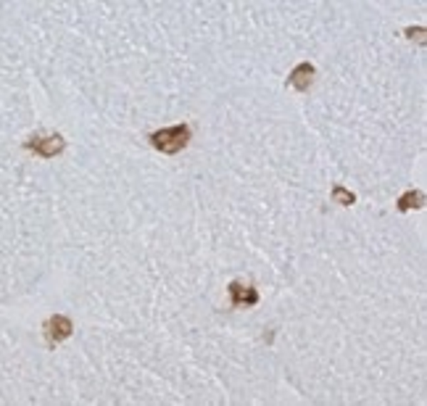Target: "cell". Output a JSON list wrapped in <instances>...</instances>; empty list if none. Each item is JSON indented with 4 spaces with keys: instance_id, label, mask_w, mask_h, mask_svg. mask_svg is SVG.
<instances>
[{
    "instance_id": "3957f363",
    "label": "cell",
    "mask_w": 427,
    "mask_h": 406,
    "mask_svg": "<svg viewBox=\"0 0 427 406\" xmlns=\"http://www.w3.org/2000/svg\"><path fill=\"white\" fill-rule=\"evenodd\" d=\"M71 333H74V322L69 317H63V314H53L51 320L45 322V340H48L51 348L63 343L66 338H71Z\"/></svg>"
},
{
    "instance_id": "52a82bcc",
    "label": "cell",
    "mask_w": 427,
    "mask_h": 406,
    "mask_svg": "<svg viewBox=\"0 0 427 406\" xmlns=\"http://www.w3.org/2000/svg\"><path fill=\"white\" fill-rule=\"evenodd\" d=\"M332 201L340 203V206H354V203H356V196L351 191H346L343 185H332Z\"/></svg>"
},
{
    "instance_id": "6da1fadb",
    "label": "cell",
    "mask_w": 427,
    "mask_h": 406,
    "mask_svg": "<svg viewBox=\"0 0 427 406\" xmlns=\"http://www.w3.org/2000/svg\"><path fill=\"white\" fill-rule=\"evenodd\" d=\"M150 146L161 151L166 156H175L180 151L187 148V143L192 140V130L190 124H177V127H164V130H158L150 135Z\"/></svg>"
},
{
    "instance_id": "277c9868",
    "label": "cell",
    "mask_w": 427,
    "mask_h": 406,
    "mask_svg": "<svg viewBox=\"0 0 427 406\" xmlns=\"http://www.w3.org/2000/svg\"><path fill=\"white\" fill-rule=\"evenodd\" d=\"M230 303L235 306V309H248V306H256L259 303V293H256V288H251L248 283H243V280H232L230 283Z\"/></svg>"
},
{
    "instance_id": "ba28073f",
    "label": "cell",
    "mask_w": 427,
    "mask_h": 406,
    "mask_svg": "<svg viewBox=\"0 0 427 406\" xmlns=\"http://www.w3.org/2000/svg\"><path fill=\"white\" fill-rule=\"evenodd\" d=\"M406 37H411V40H414V37H417V40H425V26H417V29L409 26V29H406Z\"/></svg>"
},
{
    "instance_id": "5b68a950",
    "label": "cell",
    "mask_w": 427,
    "mask_h": 406,
    "mask_svg": "<svg viewBox=\"0 0 427 406\" xmlns=\"http://www.w3.org/2000/svg\"><path fill=\"white\" fill-rule=\"evenodd\" d=\"M314 74H317V69L312 66V64H298L296 69L288 74V85L296 87L298 93H306L309 87L314 85Z\"/></svg>"
},
{
    "instance_id": "8992f818",
    "label": "cell",
    "mask_w": 427,
    "mask_h": 406,
    "mask_svg": "<svg viewBox=\"0 0 427 406\" xmlns=\"http://www.w3.org/2000/svg\"><path fill=\"white\" fill-rule=\"evenodd\" d=\"M396 203H398V211L422 208V206H425V193H422V191H409V193H403V196L396 201Z\"/></svg>"
},
{
    "instance_id": "7a4b0ae2",
    "label": "cell",
    "mask_w": 427,
    "mask_h": 406,
    "mask_svg": "<svg viewBox=\"0 0 427 406\" xmlns=\"http://www.w3.org/2000/svg\"><path fill=\"white\" fill-rule=\"evenodd\" d=\"M24 151L40 156V158H56L58 153L66 151V140H63L58 132H51V135L37 132V135H32L29 140H24Z\"/></svg>"
}]
</instances>
